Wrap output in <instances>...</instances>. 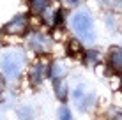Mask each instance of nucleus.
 <instances>
[{
    "label": "nucleus",
    "instance_id": "13",
    "mask_svg": "<svg viewBox=\"0 0 122 120\" xmlns=\"http://www.w3.org/2000/svg\"><path fill=\"white\" fill-rule=\"evenodd\" d=\"M66 23V14L62 7L53 9V16H51V28H62Z\"/></svg>",
    "mask_w": 122,
    "mask_h": 120
},
{
    "label": "nucleus",
    "instance_id": "10",
    "mask_svg": "<svg viewBox=\"0 0 122 120\" xmlns=\"http://www.w3.org/2000/svg\"><path fill=\"white\" fill-rule=\"evenodd\" d=\"M66 74H67V67H66L64 64H62L60 60L51 62V65H50V78H51V81L64 80Z\"/></svg>",
    "mask_w": 122,
    "mask_h": 120
},
{
    "label": "nucleus",
    "instance_id": "3",
    "mask_svg": "<svg viewBox=\"0 0 122 120\" xmlns=\"http://www.w3.org/2000/svg\"><path fill=\"white\" fill-rule=\"evenodd\" d=\"M27 48L37 55L44 57L53 49V39L44 30H30L27 34Z\"/></svg>",
    "mask_w": 122,
    "mask_h": 120
},
{
    "label": "nucleus",
    "instance_id": "20",
    "mask_svg": "<svg viewBox=\"0 0 122 120\" xmlns=\"http://www.w3.org/2000/svg\"><path fill=\"white\" fill-rule=\"evenodd\" d=\"M4 118V111H2V106H0V120Z\"/></svg>",
    "mask_w": 122,
    "mask_h": 120
},
{
    "label": "nucleus",
    "instance_id": "8",
    "mask_svg": "<svg viewBox=\"0 0 122 120\" xmlns=\"http://www.w3.org/2000/svg\"><path fill=\"white\" fill-rule=\"evenodd\" d=\"M81 62L87 65H90V67H96V65H99L103 58H101V53L97 51L96 48H87L85 51H83L81 55Z\"/></svg>",
    "mask_w": 122,
    "mask_h": 120
},
{
    "label": "nucleus",
    "instance_id": "15",
    "mask_svg": "<svg viewBox=\"0 0 122 120\" xmlns=\"http://www.w3.org/2000/svg\"><path fill=\"white\" fill-rule=\"evenodd\" d=\"M58 120H74L73 118V111L69 110L67 104H62L58 108Z\"/></svg>",
    "mask_w": 122,
    "mask_h": 120
},
{
    "label": "nucleus",
    "instance_id": "7",
    "mask_svg": "<svg viewBox=\"0 0 122 120\" xmlns=\"http://www.w3.org/2000/svg\"><path fill=\"white\" fill-rule=\"evenodd\" d=\"M51 4L53 0H27V5H28V12L37 18L44 16L46 12L51 9Z\"/></svg>",
    "mask_w": 122,
    "mask_h": 120
},
{
    "label": "nucleus",
    "instance_id": "16",
    "mask_svg": "<svg viewBox=\"0 0 122 120\" xmlns=\"http://www.w3.org/2000/svg\"><path fill=\"white\" fill-rule=\"evenodd\" d=\"M106 27L115 34V32L119 30V18H117L115 14H106Z\"/></svg>",
    "mask_w": 122,
    "mask_h": 120
},
{
    "label": "nucleus",
    "instance_id": "6",
    "mask_svg": "<svg viewBox=\"0 0 122 120\" xmlns=\"http://www.w3.org/2000/svg\"><path fill=\"white\" fill-rule=\"evenodd\" d=\"M106 65L113 72H122V46L112 44L106 51Z\"/></svg>",
    "mask_w": 122,
    "mask_h": 120
},
{
    "label": "nucleus",
    "instance_id": "14",
    "mask_svg": "<svg viewBox=\"0 0 122 120\" xmlns=\"http://www.w3.org/2000/svg\"><path fill=\"white\" fill-rule=\"evenodd\" d=\"M18 117L21 120H34V117H36V111H34L32 106H21V108H18Z\"/></svg>",
    "mask_w": 122,
    "mask_h": 120
},
{
    "label": "nucleus",
    "instance_id": "5",
    "mask_svg": "<svg viewBox=\"0 0 122 120\" xmlns=\"http://www.w3.org/2000/svg\"><path fill=\"white\" fill-rule=\"evenodd\" d=\"M50 65H51V62L48 58H44V57H41V58H37L34 62L30 65V71H28V81H30V85L39 86L46 78H50Z\"/></svg>",
    "mask_w": 122,
    "mask_h": 120
},
{
    "label": "nucleus",
    "instance_id": "9",
    "mask_svg": "<svg viewBox=\"0 0 122 120\" xmlns=\"http://www.w3.org/2000/svg\"><path fill=\"white\" fill-rule=\"evenodd\" d=\"M81 41L80 39H69L66 43V51H67V55L71 57V58H81V55H83V51H85V48L81 46Z\"/></svg>",
    "mask_w": 122,
    "mask_h": 120
},
{
    "label": "nucleus",
    "instance_id": "17",
    "mask_svg": "<svg viewBox=\"0 0 122 120\" xmlns=\"http://www.w3.org/2000/svg\"><path fill=\"white\" fill-rule=\"evenodd\" d=\"M4 90H5V78H4V74L0 72V96L4 94Z\"/></svg>",
    "mask_w": 122,
    "mask_h": 120
},
{
    "label": "nucleus",
    "instance_id": "1",
    "mask_svg": "<svg viewBox=\"0 0 122 120\" xmlns=\"http://www.w3.org/2000/svg\"><path fill=\"white\" fill-rule=\"evenodd\" d=\"M28 64L27 51L21 48H9L0 55V71L4 78L9 81H16L23 76L25 67Z\"/></svg>",
    "mask_w": 122,
    "mask_h": 120
},
{
    "label": "nucleus",
    "instance_id": "2",
    "mask_svg": "<svg viewBox=\"0 0 122 120\" xmlns=\"http://www.w3.org/2000/svg\"><path fill=\"white\" fill-rule=\"evenodd\" d=\"M71 28L76 34V37L87 46H92L97 39V32H96V21L92 14L87 9H78L71 16Z\"/></svg>",
    "mask_w": 122,
    "mask_h": 120
},
{
    "label": "nucleus",
    "instance_id": "19",
    "mask_svg": "<svg viewBox=\"0 0 122 120\" xmlns=\"http://www.w3.org/2000/svg\"><path fill=\"white\" fill-rule=\"evenodd\" d=\"M112 120H122V113H113L112 115Z\"/></svg>",
    "mask_w": 122,
    "mask_h": 120
},
{
    "label": "nucleus",
    "instance_id": "18",
    "mask_svg": "<svg viewBox=\"0 0 122 120\" xmlns=\"http://www.w3.org/2000/svg\"><path fill=\"white\" fill-rule=\"evenodd\" d=\"M67 5H80V4L83 2V0H64Z\"/></svg>",
    "mask_w": 122,
    "mask_h": 120
},
{
    "label": "nucleus",
    "instance_id": "12",
    "mask_svg": "<svg viewBox=\"0 0 122 120\" xmlns=\"http://www.w3.org/2000/svg\"><path fill=\"white\" fill-rule=\"evenodd\" d=\"M96 101H97L96 94H94V92H89L85 97L81 99V101L78 102L76 106H78V110L81 111V113H87V111H89L90 108H94V106H96Z\"/></svg>",
    "mask_w": 122,
    "mask_h": 120
},
{
    "label": "nucleus",
    "instance_id": "4",
    "mask_svg": "<svg viewBox=\"0 0 122 120\" xmlns=\"http://www.w3.org/2000/svg\"><path fill=\"white\" fill-rule=\"evenodd\" d=\"M4 35H12V37H20V35H27L30 32V12H21L16 14L14 18H11L9 21L2 27Z\"/></svg>",
    "mask_w": 122,
    "mask_h": 120
},
{
    "label": "nucleus",
    "instance_id": "11",
    "mask_svg": "<svg viewBox=\"0 0 122 120\" xmlns=\"http://www.w3.org/2000/svg\"><path fill=\"white\" fill-rule=\"evenodd\" d=\"M53 92H55V97L60 102H66L67 97H69V86H67L66 80H57L53 81Z\"/></svg>",
    "mask_w": 122,
    "mask_h": 120
}]
</instances>
